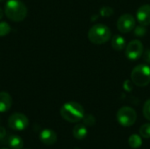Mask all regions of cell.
I'll list each match as a JSON object with an SVG mask.
<instances>
[{
    "label": "cell",
    "mask_w": 150,
    "mask_h": 149,
    "mask_svg": "<svg viewBox=\"0 0 150 149\" xmlns=\"http://www.w3.org/2000/svg\"><path fill=\"white\" fill-rule=\"evenodd\" d=\"M144 60V61L147 64H150V49H146L143 51L142 56Z\"/></svg>",
    "instance_id": "cell-22"
},
{
    "label": "cell",
    "mask_w": 150,
    "mask_h": 149,
    "mask_svg": "<svg viewBox=\"0 0 150 149\" xmlns=\"http://www.w3.org/2000/svg\"><path fill=\"white\" fill-rule=\"evenodd\" d=\"M127 42L124 37L121 35H114L112 39V47L116 51H121L124 48H126Z\"/></svg>",
    "instance_id": "cell-14"
},
{
    "label": "cell",
    "mask_w": 150,
    "mask_h": 149,
    "mask_svg": "<svg viewBox=\"0 0 150 149\" xmlns=\"http://www.w3.org/2000/svg\"><path fill=\"white\" fill-rule=\"evenodd\" d=\"M12 105V98L6 91L0 92V112H8Z\"/></svg>",
    "instance_id": "cell-11"
},
{
    "label": "cell",
    "mask_w": 150,
    "mask_h": 149,
    "mask_svg": "<svg viewBox=\"0 0 150 149\" xmlns=\"http://www.w3.org/2000/svg\"><path fill=\"white\" fill-rule=\"evenodd\" d=\"M39 138L40 141L47 146H52L57 141V134L52 129L42 130L40 133Z\"/></svg>",
    "instance_id": "cell-10"
},
{
    "label": "cell",
    "mask_w": 150,
    "mask_h": 149,
    "mask_svg": "<svg viewBox=\"0 0 150 149\" xmlns=\"http://www.w3.org/2000/svg\"><path fill=\"white\" fill-rule=\"evenodd\" d=\"M100 14H101L102 17H110V16H112L113 14V10L111 7L105 6V7H102L101 8Z\"/></svg>",
    "instance_id": "cell-21"
},
{
    "label": "cell",
    "mask_w": 150,
    "mask_h": 149,
    "mask_svg": "<svg viewBox=\"0 0 150 149\" xmlns=\"http://www.w3.org/2000/svg\"><path fill=\"white\" fill-rule=\"evenodd\" d=\"M2 1H4V0H0V2H2Z\"/></svg>",
    "instance_id": "cell-25"
},
{
    "label": "cell",
    "mask_w": 150,
    "mask_h": 149,
    "mask_svg": "<svg viewBox=\"0 0 150 149\" xmlns=\"http://www.w3.org/2000/svg\"><path fill=\"white\" fill-rule=\"evenodd\" d=\"M83 120V124L87 126H92L96 123V119L91 114H87V115L84 114Z\"/></svg>",
    "instance_id": "cell-19"
},
{
    "label": "cell",
    "mask_w": 150,
    "mask_h": 149,
    "mask_svg": "<svg viewBox=\"0 0 150 149\" xmlns=\"http://www.w3.org/2000/svg\"><path fill=\"white\" fill-rule=\"evenodd\" d=\"M112 36L110 28L104 24H96L92 25L88 32V39L96 45L106 43Z\"/></svg>",
    "instance_id": "cell-3"
},
{
    "label": "cell",
    "mask_w": 150,
    "mask_h": 149,
    "mask_svg": "<svg viewBox=\"0 0 150 149\" xmlns=\"http://www.w3.org/2000/svg\"><path fill=\"white\" fill-rule=\"evenodd\" d=\"M128 144L132 148H139L142 145V136L138 134H132L128 139Z\"/></svg>",
    "instance_id": "cell-15"
},
{
    "label": "cell",
    "mask_w": 150,
    "mask_h": 149,
    "mask_svg": "<svg viewBox=\"0 0 150 149\" xmlns=\"http://www.w3.org/2000/svg\"><path fill=\"white\" fill-rule=\"evenodd\" d=\"M134 31V34L136 36V37H139V38H142L146 35L147 33V28L145 25H135L134 29L133 30Z\"/></svg>",
    "instance_id": "cell-17"
},
{
    "label": "cell",
    "mask_w": 150,
    "mask_h": 149,
    "mask_svg": "<svg viewBox=\"0 0 150 149\" xmlns=\"http://www.w3.org/2000/svg\"><path fill=\"white\" fill-rule=\"evenodd\" d=\"M142 112H143L144 117L150 121V98L145 102V104L143 105Z\"/></svg>",
    "instance_id": "cell-20"
},
{
    "label": "cell",
    "mask_w": 150,
    "mask_h": 149,
    "mask_svg": "<svg viewBox=\"0 0 150 149\" xmlns=\"http://www.w3.org/2000/svg\"><path fill=\"white\" fill-rule=\"evenodd\" d=\"M11 32V26L6 22H0V37L6 36Z\"/></svg>",
    "instance_id": "cell-18"
},
{
    "label": "cell",
    "mask_w": 150,
    "mask_h": 149,
    "mask_svg": "<svg viewBox=\"0 0 150 149\" xmlns=\"http://www.w3.org/2000/svg\"><path fill=\"white\" fill-rule=\"evenodd\" d=\"M136 20L140 25L148 26L150 25V4L140 6L136 11Z\"/></svg>",
    "instance_id": "cell-9"
},
{
    "label": "cell",
    "mask_w": 150,
    "mask_h": 149,
    "mask_svg": "<svg viewBox=\"0 0 150 149\" xmlns=\"http://www.w3.org/2000/svg\"><path fill=\"white\" fill-rule=\"evenodd\" d=\"M29 120L27 117L19 112H15L11 114L8 119V126L11 129L14 131H24L28 127Z\"/></svg>",
    "instance_id": "cell-7"
},
{
    "label": "cell",
    "mask_w": 150,
    "mask_h": 149,
    "mask_svg": "<svg viewBox=\"0 0 150 149\" xmlns=\"http://www.w3.org/2000/svg\"><path fill=\"white\" fill-rule=\"evenodd\" d=\"M1 149H9V148H1Z\"/></svg>",
    "instance_id": "cell-26"
},
{
    "label": "cell",
    "mask_w": 150,
    "mask_h": 149,
    "mask_svg": "<svg viewBox=\"0 0 150 149\" xmlns=\"http://www.w3.org/2000/svg\"><path fill=\"white\" fill-rule=\"evenodd\" d=\"M131 79L134 85L145 87L150 83V67L148 64H139L131 72Z\"/></svg>",
    "instance_id": "cell-4"
},
{
    "label": "cell",
    "mask_w": 150,
    "mask_h": 149,
    "mask_svg": "<svg viewBox=\"0 0 150 149\" xmlns=\"http://www.w3.org/2000/svg\"><path fill=\"white\" fill-rule=\"evenodd\" d=\"M88 134L87 127L84 124H77L73 128V136L76 140H83Z\"/></svg>",
    "instance_id": "cell-13"
},
{
    "label": "cell",
    "mask_w": 150,
    "mask_h": 149,
    "mask_svg": "<svg viewBox=\"0 0 150 149\" xmlns=\"http://www.w3.org/2000/svg\"><path fill=\"white\" fill-rule=\"evenodd\" d=\"M6 138V130L4 127L0 126V142L4 141Z\"/></svg>",
    "instance_id": "cell-23"
},
{
    "label": "cell",
    "mask_w": 150,
    "mask_h": 149,
    "mask_svg": "<svg viewBox=\"0 0 150 149\" xmlns=\"http://www.w3.org/2000/svg\"><path fill=\"white\" fill-rule=\"evenodd\" d=\"M136 25L135 18L130 13L122 14L118 21H117V27L118 30L122 33H128L132 32Z\"/></svg>",
    "instance_id": "cell-8"
},
{
    "label": "cell",
    "mask_w": 150,
    "mask_h": 149,
    "mask_svg": "<svg viewBox=\"0 0 150 149\" xmlns=\"http://www.w3.org/2000/svg\"><path fill=\"white\" fill-rule=\"evenodd\" d=\"M144 51L143 44L139 40H131L125 48V54L127 59L131 61H135L140 59L142 56Z\"/></svg>",
    "instance_id": "cell-6"
},
{
    "label": "cell",
    "mask_w": 150,
    "mask_h": 149,
    "mask_svg": "<svg viewBox=\"0 0 150 149\" xmlns=\"http://www.w3.org/2000/svg\"><path fill=\"white\" fill-rule=\"evenodd\" d=\"M4 13L9 19L19 22L26 17L27 9L19 0H8L4 4Z\"/></svg>",
    "instance_id": "cell-2"
},
{
    "label": "cell",
    "mask_w": 150,
    "mask_h": 149,
    "mask_svg": "<svg viewBox=\"0 0 150 149\" xmlns=\"http://www.w3.org/2000/svg\"><path fill=\"white\" fill-rule=\"evenodd\" d=\"M116 117L120 125L125 127H129L136 122L137 113L132 107L123 106L118 111Z\"/></svg>",
    "instance_id": "cell-5"
},
{
    "label": "cell",
    "mask_w": 150,
    "mask_h": 149,
    "mask_svg": "<svg viewBox=\"0 0 150 149\" xmlns=\"http://www.w3.org/2000/svg\"><path fill=\"white\" fill-rule=\"evenodd\" d=\"M61 116L63 119L70 123H77L84 116L83 107L77 102H68L64 104L60 110Z\"/></svg>",
    "instance_id": "cell-1"
},
{
    "label": "cell",
    "mask_w": 150,
    "mask_h": 149,
    "mask_svg": "<svg viewBox=\"0 0 150 149\" xmlns=\"http://www.w3.org/2000/svg\"><path fill=\"white\" fill-rule=\"evenodd\" d=\"M6 143L11 149H22L24 147L23 140L18 135H11L6 140Z\"/></svg>",
    "instance_id": "cell-12"
},
{
    "label": "cell",
    "mask_w": 150,
    "mask_h": 149,
    "mask_svg": "<svg viewBox=\"0 0 150 149\" xmlns=\"http://www.w3.org/2000/svg\"><path fill=\"white\" fill-rule=\"evenodd\" d=\"M140 135L142 136V138L150 139V123H146L141 126Z\"/></svg>",
    "instance_id": "cell-16"
},
{
    "label": "cell",
    "mask_w": 150,
    "mask_h": 149,
    "mask_svg": "<svg viewBox=\"0 0 150 149\" xmlns=\"http://www.w3.org/2000/svg\"><path fill=\"white\" fill-rule=\"evenodd\" d=\"M3 16H4V12H3V11H2V9L0 8V19L3 18Z\"/></svg>",
    "instance_id": "cell-24"
}]
</instances>
